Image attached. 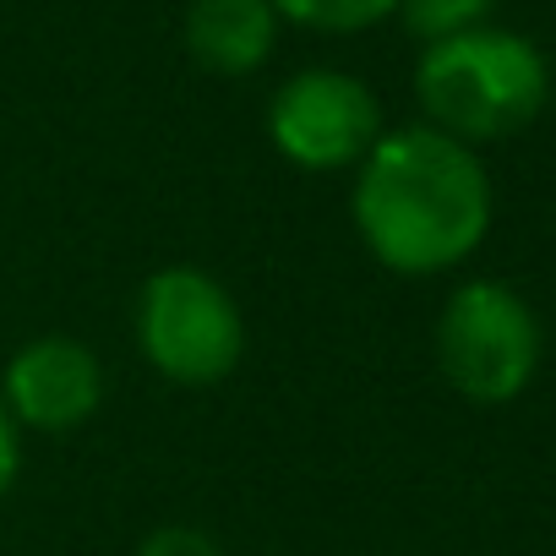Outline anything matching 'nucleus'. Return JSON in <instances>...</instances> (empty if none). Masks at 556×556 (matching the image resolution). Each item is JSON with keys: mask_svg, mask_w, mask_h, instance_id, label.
<instances>
[{"mask_svg": "<svg viewBox=\"0 0 556 556\" xmlns=\"http://www.w3.org/2000/svg\"><path fill=\"white\" fill-rule=\"evenodd\" d=\"M137 556H224V551H218L213 534H202L191 523H164L137 545Z\"/></svg>", "mask_w": 556, "mask_h": 556, "instance_id": "10", "label": "nucleus"}, {"mask_svg": "<svg viewBox=\"0 0 556 556\" xmlns=\"http://www.w3.org/2000/svg\"><path fill=\"white\" fill-rule=\"evenodd\" d=\"M355 229L393 273H447L491 229V175L437 126L382 131L355 175Z\"/></svg>", "mask_w": 556, "mask_h": 556, "instance_id": "1", "label": "nucleus"}, {"mask_svg": "<svg viewBox=\"0 0 556 556\" xmlns=\"http://www.w3.org/2000/svg\"><path fill=\"white\" fill-rule=\"evenodd\" d=\"M104 399V366L88 344L50 333L23 344L7 361V382H0V404L28 431H72L83 426Z\"/></svg>", "mask_w": 556, "mask_h": 556, "instance_id": "6", "label": "nucleus"}, {"mask_svg": "<svg viewBox=\"0 0 556 556\" xmlns=\"http://www.w3.org/2000/svg\"><path fill=\"white\" fill-rule=\"evenodd\" d=\"M496 0H399V17L415 39L426 45H442V39H458L469 28H485Z\"/></svg>", "mask_w": 556, "mask_h": 556, "instance_id": "9", "label": "nucleus"}, {"mask_svg": "<svg viewBox=\"0 0 556 556\" xmlns=\"http://www.w3.org/2000/svg\"><path fill=\"white\" fill-rule=\"evenodd\" d=\"M137 344L159 377L213 388L240 366L245 323L218 278L202 267H164L137 295Z\"/></svg>", "mask_w": 556, "mask_h": 556, "instance_id": "4", "label": "nucleus"}, {"mask_svg": "<svg viewBox=\"0 0 556 556\" xmlns=\"http://www.w3.org/2000/svg\"><path fill=\"white\" fill-rule=\"evenodd\" d=\"M267 7L317 34H366L399 12V0H267Z\"/></svg>", "mask_w": 556, "mask_h": 556, "instance_id": "8", "label": "nucleus"}, {"mask_svg": "<svg viewBox=\"0 0 556 556\" xmlns=\"http://www.w3.org/2000/svg\"><path fill=\"white\" fill-rule=\"evenodd\" d=\"M278 12L267 0H197L186 12V50L202 72L245 77L273 55Z\"/></svg>", "mask_w": 556, "mask_h": 556, "instance_id": "7", "label": "nucleus"}, {"mask_svg": "<svg viewBox=\"0 0 556 556\" xmlns=\"http://www.w3.org/2000/svg\"><path fill=\"white\" fill-rule=\"evenodd\" d=\"M415 99L437 131L475 148L523 131L551 99V72L529 39L507 28H469L426 45L415 66Z\"/></svg>", "mask_w": 556, "mask_h": 556, "instance_id": "2", "label": "nucleus"}, {"mask_svg": "<svg viewBox=\"0 0 556 556\" xmlns=\"http://www.w3.org/2000/svg\"><path fill=\"white\" fill-rule=\"evenodd\" d=\"M267 137L290 164L328 175L344 164H361L382 137V104L377 93L350 72H295L267 104Z\"/></svg>", "mask_w": 556, "mask_h": 556, "instance_id": "5", "label": "nucleus"}, {"mask_svg": "<svg viewBox=\"0 0 556 556\" xmlns=\"http://www.w3.org/2000/svg\"><path fill=\"white\" fill-rule=\"evenodd\" d=\"M540 317L502 278L458 285L437 317V366L469 404H513L540 371Z\"/></svg>", "mask_w": 556, "mask_h": 556, "instance_id": "3", "label": "nucleus"}, {"mask_svg": "<svg viewBox=\"0 0 556 556\" xmlns=\"http://www.w3.org/2000/svg\"><path fill=\"white\" fill-rule=\"evenodd\" d=\"M17 469H23V426L7 415V404H0V496L12 491Z\"/></svg>", "mask_w": 556, "mask_h": 556, "instance_id": "11", "label": "nucleus"}]
</instances>
